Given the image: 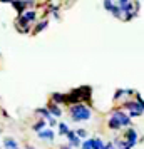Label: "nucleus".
<instances>
[{"label":"nucleus","mask_w":144,"mask_h":149,"mask_svg":"<svg viewBox=\"0 0 144 149\" xmlns=\"http://www.w3.org/2000/svg\"><path fill=\"white\" fill-rule=\"evenodd\" d=\"M70 116L76 122H81V121H87L90 119V109L84 104H74L70 107Z\"/></svg>","instance_id":"obj_1"},{"label":"nucleus","mask_w":144,"mask_h":149,"mask_svg":"<svg viewBox=\"0 0 144 149\" xmlns=\"http://www.w3.org/2000/svg\"><path fill=\"white\" fill-rule=\"evenodd\" d=\"M136 142H137V132L134 129H127V131H126V144H127L129 148H132Z\"/></svg>","instance_id":"obj_2"},{"label":"nucleus","mask_w":144,"mask_h":149,"mask_svg":"<svg viewBox=\"0 0 144 149\" xmlns=\"http://www.w3.org/2000/svg\"><path fill=\"white\" fill-rule=\"evenodd\" d=\"M112 116L121 122V126H131V117L129 116H126L124 112H121V111H114V114Z\"/></svg>","instance_id":"obj_3"},{"label":"nucleus","mask_w":144,"mask_h":149,"mask_svg":"<svg viewBox=\"0 0 144 149\" xmlns=\"http://www.w3.org/2000/svg\"><path fill=\"white\" fill-rule=\"evenodd\" d=\"M117 7L121 8V12H124V14H132V3H129L127 0H121Z\"/></svg>","instance_id":"obj_4"},{"label":"nucleus","mask_w":144,"mask_h":149,"mask_svg":"<svg viewBox=\"0 0 144 149\" xmlns=\"http://www.w3.org/2000/svg\"><path fill=\"white\" fill-rule=\"evenodd\" d=\"M37 114L44 116V117H45V119H47V121L50 122V124H52V126H55V124H57V121H55L54 117L50 116V112H49V109H37Z\"/></svg>","instance_id":"obj_5"},{"label":"nucleus","mask_w":144,"mask_h":149,"mask_svg":"<svg viewBox=\"0 0 144 149\" xmlns=\"http://www.w3.org/2000/svg\"><path fill=\"white\" fill-rule=\"evenodd\" d=\"M37 136H39L40 139H50V141H52V139H54V131H52V129H44V131H40Z\"/></svg>","instance_id":"obj_6"},{"label":"nucleus","mask_w":144,"mask_h":149,"mask_svg":"<svg viewBox=\"0 0 144 149\" xmlns=\"http://www.w3.org/2000/svg\"><path fill=\"white\" fill-rule=\"evenodd\" d=\"M3 146H5V149H19V146H17V141H15V139H12V137H5Z\"/></svg>","instance_id":"obj_7"},{"label":"nucleus","mask_w":144,"mask_h":149,"mask_svg":"<svg viewBox=\"0 0 144 149\" xmlns=\"http://www.w3.org/2000/svg\"><path fill=\"white\" fill-rule=\"evenodd\" d=\"M67 139L70 141L72 146H79V144H81V141H79V137H77V134L74 132V131H69L67 132Z\"/></svg>","instance_id":"obj_8"},{"label":"nucleus","mask_w":144,"mask_h":149,"mask_svg":"<svg viewBox=\"0 0 144 149\" xmlns=\"http://www.w3.org/2000/svg\"><path fill=\"white\" fill-rule=\"evenodd\" d=\"M22 19L25 22H30V20H35V12H22Z\"/></svg>","instance_id":"obj_9"},{"label":"nucleus","mask_w":144,"mask_h":149,"mask_svg":"<svg viewBox=\"0 0 144 149\" xmlns=\"http://www.w3.org/2000/svg\"><path fill=\"white\" fill-rule=\"evenodd\" d=\"M109 127H111V129H121L122 126H121V122H119V121L116 119V117L112 116V117L109 119Z\"/></svg>","instance_id":"obj_10"},{"label":"nucleus","mask_w":144,"mask_h":149,"mask_svg":"<svg viewBox=\"0 0 144 149\" xmlns=\"http://www.w3.org/2000/svg\"><path fill=\"white\" fill-rule=\"evenodd\" d=\"M49 112H50V116H52V117H59V116L62 114V111L59 107H57V106H49Z\"/></svg>","instance_id":"obj_11"},{"label":"nucleus","mask_w":144,"mask_h":149,"mask_svg":"<svg viewBox=\"0 0 144 149\" xmlns=\"http://www.w3.org/2000/svg\"><path fill=\"white\" fill-rule=\"evenodd\" d=\"M90 142H92V149H102L104 148V142L101 141V139H90Z\"/></svg>","instance_id":"obj_12"},{"label":"nucleus","mask_w":144,"mask_h":149,"mask_svg":"<svg viewBox=\"0 0 144 149\" xmlns=\"http://www.w3.org/2000/svg\"><path fill=\"white\" fill-rule=\"evenodd\" d=\"M70 131V129L67 127V124L65 122H61L59 124V134H62V136H67V132Z\"/></svg>","instance_id":"obj_13"},{"label":"nucleus","mask_w":144,"mask_h":149,"mask_svg":"<svg viewBox=\"0 0 144 149\" xmlns=\"http://www.w3.org/2000/svg\"><path fill=\"white\" fill-rule=\"evenodd\" d=\"M44 127H45V121H39L34 124V131H37V132H40V131H44Z\"/></svg>","instance_id":"obj_14"},{"label":"nucleus","mask_w":144,"mask_h":149,"mask_svg":"<svg viewBox=\"0 0 144 149\" xmlns=\"http://www.w3.org/2000/svg\"><path fill=\"white\" fill-rule=\"evenodd\" d=\"M52 99H54L55 102H64L65 101V97L62 94H59V92H55V94H52Z\"/></svg>","instance_id":"obj_15"},{"label":"nucleus","mask_w":144,"mask_h":149,"mask_svg":"<svg viewBox=\"0 0 144 149\" xmlns=\"http://www.w3.org/2000/svg\"><path fill=\"white\" fill-rule=\"evenodd\" d=\"M111 14L114 15V17H121V14H122V12H121V8H119V7H116V5H114V7L111 8Z\"/></svg>","instance_id":"obj_16"},{"label":"nucleus","mask_w":144,"mask_h":149,"mask_svg":"<svg viewBox=\"0 0 144 149\" xmlns=\"http://www.w3.org/2000/svg\"><path fill=\"white\" fill-rule=\"evenodd\" d=\"M82 149H92V142H90V139L89 141H84V144L81 146Z\"/></svg>","instance_id":"obj_17"},{"label":"nucleus","mask_w":144,"mask_h":149,"mask_svg":"<svg viewBox=\"0 0 144 149\" xmlns=\"http://www.w3.org/2000/svg\"><path fill=\"white\" fill-rule=\"evenodd\" d=\"M112 7H114V3H112L111 0H106V2H104V8H107V10H111Z\"/></svg>","instance_id":"obj_18"},{"label":"nucleus","mask_w":144,"mask_h":149,"mask_svg":"<svg viewBox=\"0 0 144 149\" xmlns=\"http://www.w3.org/2000/svg\"><path fill=\"white\" fill-rule=\"evenodd\" d=\"M76 134H77V137H86V136H87V132H86L84 129H79V131H76Z\"/></svg>","instance_id":"obj_19"},{"label":"nucleus","mask_w":144,"mask_h":149,"mask_svg":"<svg viewBox=\"0 0 144 149\" xmlns=\"http://www.w3.org/2000/svg\"><path fill=\"white\" fill-rule=\"evenodd\" d=\"M137 104L141 106V111H143V112H144V101H143V97H141V95H139V94H137Z\"/></svg>","instance_id":"obj_20"},{"label":"nucleus","mask_w":144,"mask_h":149,"mask_svg":"<svg viewBox=\"0 0 144 149\" xmlns=\"http://www.w3.org/2000/svg\"><path fill=\"white\" fill-rule=\"evenodd\" d=\"M45 27H47V22H42V24H39V25H37V32H40V30H44Z\"/></svg>","instance_id":"obj_21"},{"label":"nucleus","mask_w":144,"mask_h":149,"mask_svg":"<svg viewBox=\"0 0 144 149\" xmlns=\"http://www.w3.org/2000/svg\"><path fill=\"white\" fill-rule=\"evenodd\" d=\"M61 149H70V148H69V146H62Z\"/></svg>","instance_id":"obj_22"},{"label":"nucleus","mask_w":144,"mask_h":149,"mask_svg":"<svg viewBox=\"0 0 144 149\" xmlns=\"http://www.w3.org/2000/svg\"><path fill=\"white\" fill-rule=\"evenodd\" d=\"M27 149H35V148H32V146H29V148Z\"/></svg>","instance_id":"obj_23"},{"label":"nucleus","mask_w":144,"mask_h":149,"mask_svg":"<svg viewBox=\"0 0 144 149\" xmlns=\"http://www.w3.org/2000/svg\"><path fill=\"white\" fill-rule=\"evenodd\" d=\"M112 149H116V148H112Z\"/></svg>","instance_id":"obj_24"}]
</instances>
